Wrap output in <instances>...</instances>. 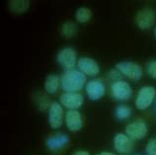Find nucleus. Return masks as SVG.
<instances>
[{
  "label": "nucleus",
  "instance_id": "nucleus-25",
  "mask_svg": "<svg viewBox=\"0 0 156 155\" xmlns=\"http://www.w3.org/2000/svg\"><path fill=\"white\" fill-rule=\"evenodd\" d=\"M153 34H154V37H155V39H156V27L154 28V31H153Z\"/></svg>",
  "mask_w": 156,
  "mask_h": 155
},
{
  "label": "nucleus",
  "instance_id": "nucleus-13",
  "mask_svg": "<svg viewBox=\"0 0 156 155\" xmlns=\"http://www.w3.org/2000/svg\"><path fill=\"white\" fill-rule=\"evenodd\" d=\"M133 140L126 133H118L114 137V148L120 154H128L133 149Z\"/></svg>",
  "mask_w": 156,
  "mask_h": 155
},
{
  "label": "nucleus",
  "instance_id": "nucleus-11",
  "mask_svg": "<svg viewBox=\"0 0 156 155\" xmlns=\"http://www.w3.org/2000/svg\"><path fill=\"white\" fill-rule=\"evenodd\" d=\"M77 68L83 74L88 76H96L100 72L99 64L91 58H80L77 62Z\"/></svg>",
  "mask_w": 156,
  "mask_h": 155
},
{
  "label": "nucleus",
  "instance_id": "nucleus-17",
  "mask_svg": "<svg viewBox=\"0 0 156 155\" xmlns=\"http://www.w3.org/2000/svg\"><path fill=\"white\" fill-rule=\"evenodd\" d=\"M92 11L87 7H80L79 9H77L75 12V19L78 23L84 24L90 21V19L92 18Z\"/></svg>",
  "mask_w": 156,
  "mask_h": 155
},
{
  "label": "nucleus",
  "instance_id": "nucleus-2",
  "mask_svg": "<svg viewBox=\"0 0 156 155\" xmlns=\"http://www.w3.org/2000/svg\"><path fill=\"white\" fill-rule=\"evenodd\" d=\"M156 90L152 86H144L139 89L135 98V107L140 111L149 108L156 99Z\"/></svg>",
  "mask_w": 156,
  "mask_h": 155
},
{
  "label": "nucleus",
  "instance_id": "nucleus-26",
  "mask_svg": "<svg viewBox=\"0 0 156 155\" xmlns=\"http://www.w3.org/2000/svg\"><path fill=\"white\" fill-rule=\"evenodd\" d=\"M155 105H156V99H155Z\"/></svg>",
  "mask_w": 156,
  "mask_h": 155
},
{
  "label": "nucleus",
  "instance_id": "nucleus-20",
  "mask_svg": "<svg viewBox=\"0 0 156 155\" xmlns=\"http://www.w3.org/2000/svg\"><path fill=\"white\" fill-rule=\"evenodd\" d=\"M145 151L147 155H156V137L151 138V139L147 142Z\"/></svg>",
  "mask_w": 156,
  "mask_h": 155
},
{
  "label": "nucleus",
  "instance_id": "nucleus-6",
  "mask_svg": "<svg viewBox=\"0 0 156 155\" xmlns=\"http://www.w3.org/2000/svg\"><path fill=\"white\" fill-rule=\"evenodd\" d=\"M147 125L143 120H136L126 126V134L131 140H140L147 134Z\"/></svg>",
  "mask_w": 156,
  "mask_h": 155
},
{
  "label": "nucleus",
  "instance_id": "nucleus-10",
  "mask_svg": "<svg viewBox=\"0 0 156 155\" xmlns=\"http://www.w3.org/2000/svg\"><path fill=\"white\" fill-rule=\"evenodd\" d=\"M85 91L90 100L98 101L105 95L106 87L102 81L98 79L90 80L89 82L85 85Z\"/></svg>",
  "mask_w": 156,
  "mask_h": 155
},
{
  "label": "nucleus",
  "instance_id": "nucleus-8",
  "mask_svg": "<svg viewBox=\"0 0 156 155\" xmlns=\"http://www.w3.org/2000/svg\"><path fill=\"white\" fill-rule=\"evenodd\" d=\"M60 104L67 110H77L84 103V97L80 93L64 92L59 97Z\"/></svg>",
  "mask_w": 156,
  "mask_h": 155
},
{
  "label": "nucleus",
  "instance_id": "nucleus-5",
  "mask_svg": "<svg viewBox=\"0 0 156 155\" xmlns=\"http://www.w3.org/2000/svg\"><path fill=\"white\" fill-rule=\"evenodd\" d=\"M111 93L118 101H128L133 96V88L126 81H115L111 86Z\"/></svg>",
  "mask_w": 156,
  "mask_h": 155
},
{
  "label": "nucleus",
  "instance_id": "nucleus-4",
  "mask_svg": "<svg viewBox=\"0 0 156 155\" xmlns=\"http://www.w3.org/2000/svg\"><path fill=\"white\" fill-rule=\"evenodd\" d=\"M116 68L119 69L124 76L133 81L139 80L143 75V70L140 65L133 62H121L117 63Z\"/></svg>",
  "mask_w": 156,
  "mask_h": 155
},
{
  "label": "nucleus",
  "instance_id": "nucleus-3",
  "mask_svg": "<svg viewBox=\"0 0 156 155\" xmlns=\"http://www.w3.org/2000/svg\"><path fill=\"white\" fill-rule=\"evenodd\" d=\"M57 63L66 70L74 69L77 64V54L72 48H63L56 55Z\"/></svg>",
  "mask_w": 156,
  "mask_h": 155
},
{
  "label": "nucleus",
  "instance_id": "nucleus-24",
  "mask_svg": "<svg viewBox=\"0 0 156 155\" xmlns=\"http://www.w3.org/2000/svg\"><path fill=\"white\" fill-rule=\"evenodd\" d=\"M95 155H116V154H114L112 152H107V151H103V152H101V153H97Z\"/></svg>",
  "mask_w": 156,
  "mask_h": 155
},
{
  "label": "nucleus",
  "instance_id": "nucleus-1",
  "mask_svg": "<svg viewBox=\"0 0 156 155\" xmlns=\"http://www.w3.org/2000/svg\"><path fill=\"white\" fill-rule=\"evenodd\" d=\"M86 84V75L78 69L66 70L60 78V85L64 92H79Z\"/></svg>",
  "mask_w": 156,
  "mask_h": 155
},
{
  "label": "nucleus",
  "instance_id": "nucleus-16",
  "mask_svg": "<svg viewBox=\"0 0 156 155\" xmlns=\"http://www.w3.org/2000/svg\"><path fill=\"white\" fill-rule=\"evenodd\" d=\"M30 7V2L25 1V0H13V1L9 2V8L11 12L16 14H23L29 9Z\"/></svg>",
  "mask_w": 156,
  "mask_h": 155
},
{
  "label": "nucleus",
  "instance_id": "nucleus-21",
  "mask_svg": "<svg viewBox=\"0 0 156 155\" xmlns=\"http://www.w3.org/2000/svg\"><path fill=\"white\" fill-rule=\"evenodd\" d=\"M146 71L151 78L156 79V60H151L146 65Z\"/></svg>",
  "mask_w": 156,
  "mask_h": 155
},
{
  "label": "nucleus",
  "instance_id": "nucleus-18",
  "mask_svg": "<svg viewBox=\"0 0 156 155\" xmlns=\"http://www.w3.org/2000/svg\"><path fill=\"white\" fill-rule=\"evenodd\" d=\"M77 33V26L74 22L66 21L62 26H61V35L64 38L70 39Z\"/></svg>",
  "mask_w": 156,
  "mask_h": 155
},
{
  "label": "nucleus",
  "instance_id": "nucleus-15",
  "mask_svg": "<svg viewBox=\"0 0 156 155\" xmlns=\"http://www.w3.org/2000/svg\"><path fill=\"white\" fill-rule=\"evenodd\" d=\"M60 78L56 74H50L44 80V90L48 94H55L59 88Z\"/></svg>",
  "mask_w": 156,
  "mask_h": 155
},
{
  "label": "nucleus",
  "instance_id": "nucleus-7",
  "mask_svg": "<svg viewBox=\"0 0 156 155\" xmlns=\"http://www.w3.org/2000/svg\"><path fill=\"white\" fill-rule=\"evenodd\" d=\"M64 113L62 105L58 102H52L48 110V124L52 129H59L63 124Z\"/></svg>",
  "mask_w": 156,
  "mask_h": 155
},
{
  "label": "nucleus",
  "instance_id": "nucleus-23",
  "mask_svg": "<svg viewBox=\"0 0 156 155\" xmlns=\"http://www.w3.org/2000/svg\"><path fill=\"white\" fill-rule=\"evenodd\" d=\"M73 155H90V153L87 151H84V150H79V151H76Z\"/></svg>",
  "mask_w": 156,
  "mask_h": 155
},
{
  "label": "nucleus",
  "instance_id": "nucleus-14",
  "mask_svg": "<svg viewBox=\"0 0 156 155\" xmlns=\"http://www.w3.org/2000/svg\"><path fill=\"white\" fill-rule=\"evenodd\" d=\"M68 142H69L68 136L64 133H56L55 136H50L48 138L47 145L52 151H56V150L63 148Z\"/></svg>",
  "mask_w": 156,
  "mask_h": 155
},
{
  "label": "nucleus",
  "instance_id": "nucleus-9",
  "mask_svg": "<svg viewBox=\"0 0 156 155\" xmlns=\"http://www.w3.org/2000/svg\"><path fill=\"white\" fill-rule=\"evenodd\" d=\"M155 20V12L150 8H144V9L138 11L135 16V23L140 30H148L152 28Z\"/></svg>",
  "mask_w": 156,
  "mask_h": 155
},
{
  "label": "nucleus",
  "instance_id": "nucleus-19",
  "mask_svg": "<svg viewBox=\"0 0 156 155\" xmlns=\"http://www.w3.org/2000/svg\"><path fill=\"white\" fill-rule=\"evenodd\" d=\"M131 115V110L129 106H126V105H121L116 109L115 111V116L118 120L120 121H124L129 119V116Z\"/></svg>",
  "mask_w": 156,
  "mask_h": 155
},
{
  "label": "nucleus",
  "instance_id": "nucleus-12",
  "mask_svg": "<svg viewBox=\"0 0 156 155\" xmlns=\"http://www.w3.org/2000/svg\"><path fill=\"white\" fill-rule=\"evenodd\" d=\"M64 122L66 128L73 132L80 130L83 126L81 114L77 110H67L64 117Z\"/></svg>",
  "mask_w": 156,
  "mask_h": 155
},
{
  "label": "nucleus",
  "instance_id": "nucleus-22",
  "mask_svg": "<svg viewBox=\"0 0 156 155\" xmlns=\"http://www.w3.org/2000/svg\"><path fill=\"white\" fill-rule=\"evenodd\" d=\"M109 76L111 77V79H113L115 81H120L122 74L120 72V70L117 68H113L111 69L110 72H109Z\"/></svg>",
  "mask_w": 156,
  "mask_h": 155
}]
</instances>
